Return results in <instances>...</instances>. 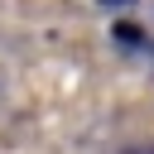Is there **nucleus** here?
Instances as JSON below:
<instances>
[{
  "label": "nucleus",
  "instance_id": "f257e3e1",
  "mask_svg": "<svg viewBox=\"0 0 154 154\" xmlns=\"http://www.w3.org/2000/svg\"><path fill=\"white\" fill-rule=\"evenodd\" d=\"M111 34H116V43H125V48H144V29H135V24H116Z\"/></svg>",
  "mask_w": 154,
  "mask_h": 154
},
{
  "label": "nucleus",
  "instance_id": "f03ea898",
  "mask_svg": "<svg viewBox=\"0 0 154 154\" xmlns=\"http://www.w3.org/2000/svg\"><path fill=\"white\" fill-rule=\"evenodd\" d=\"M101 5H116V10H125V5H135V0H101Z\"/></svg>",
  "mask_w": 154,
  "mask_h": 154
}]
</instances>
